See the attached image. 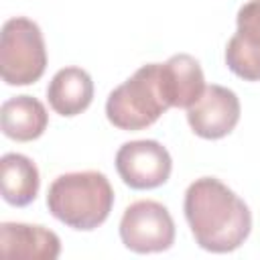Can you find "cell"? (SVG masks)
<instances>
[{
  "mask_svg": "<svg viewBox=\"0 0 260 260\" xmlns=\"http://www.w3.org/2000/svg\"><path fill=\"white\" fill-rule=\"evenodd\" d=\"M0 185L6 203L24 207L37 199L41 187L39 169L28 156L20 152H6L0 158Z\"/></svg>",
  "mask_w": 260,
  "mask_h": 260,
  "instance_id": "cell-13",
  "label": "cell"
},
{
  "mask_svg": "<svg viewBox=\"0 0 260 260\" xmlns=\"http://www.w3.org/2000/svg\"><path fill=\"white\" fill-rule=\"evenodd\" d=\"M162 73L173 108H191L205 91V77L193 55L177 53L162 63Z\"/></svg>",
  "mask_w": 260,
  "mask_h": 260,
  "instance_id": "cell-12",
  "label": "cell"
},
{
  "mask_svg": "<svg viewBox=\"0 0 260 260\" xmlns=\"http://www.w3.org/2000/svg\"><path fill=\"white\" fill-rule=\"evenodd\" d=\"M47 207L67 228L91 232L108 219L114 207V189L100 171L65 173L49 185Z\"/></svg>",
  "mask_w": 260,
  "mask_h": 260,
  "instance_id": "cell-2",
  "label": "cell"
},
{
  "mask_svg": "<svg viewBox=\"0 0 260 260\" xmlns=\"http://www.w3.org/2000/svg\"><path fill=\"white\" fill-rule=\"evenodd\" d=\"M228 69L244 81H260V0H248L236 14V32L225 45Z\"/></svg>",
  "mask_w": 260,
  "mask_h": 260,
  "instance_id": "cell-8",
  "label": "cell"
},
{
  "mask_svg": "<svg viewBox=\"0 0 260 260\" xmlns=\"http://www.w3.org/2000/svg\"><path fill=\"white\" fill-rule=\"evenodd\" d=\"M120 240L136 254L165 252L175 242V221L169 209L152 199H140L124 209Z\"/></svg>",
  "mask_w": 260,
  "mask_h": 260,
  "instance_id": "cell-5",
  "label": "cell"
},
{
  "mask_svg": "<svg viewBox=\"0 0 260 260\" xmlns=\"http://www.w3.org/2000/svg\"><path fill=\"white\" fill-rule=\"evenodd\" d=\"M183 211L195 242L207 252H234L252 230L248 205L215 177H199L187 187Z\"/></svg>",
  "mask_w": 260,
  "mask_h": 260,
  "instance_id": "cell-1",
  "label": "cell"
},
{
  "mask_svg": "<svg viewBox=\"0 0 260 260\" xmlns=\"http://www.w3.org/2000/svg\"><path fill=\"white\" fill-rule=\"evenodd\" d=\"M116 171L130 189H156L173 171V158L158 140H130L116 152Z\"/></svg>",
  "mask_w": 260,
  "mask_h": 260,
  "instance_id": "cell-6",
  "label": "cell"
},
{
  "mask_svg": "<svg viewBox=\"0 0 260 260\" xmlns=\"http://www.w3.org/2000/svg\"><path fill=\"white\" fill-rule=\"evenodd\" d=\"M169 108H173V104L162 63H146L110 91L106 116L116 128L136 132L152 126Z\"/></svg>",
  "mask_w": 260,
  "mask_h": 260,
  "instance_id": "cell-3",
  "label": "cell"
},
{
  "mask_svg": "<svg viewBox=\"0 0 260 260\" xmlns=\"http://www.w3.org/2000/svg\"><path fill=\"white\" fill-rule=\"evenodd\" d=\"M47 100L59 116H77L85 112L93 100V81L81 67H63L49 81Z\"/></svg>",
  "mask_w": 260,
  "mask_h": 260,
  "instance_id": "cell-10",
  "label": "cell"
},
{
  "mask_svg": "<svg viewBox=\"0 0 260 260\" xmlns=\"http://www.w3.org/2000/svg\"><path fill=\"white\" fill-rule=\"evenodd\" d=\"M0 250L4 258L55 260L61 254V240L43 225L4 221L0 225Z\"/></svg>",
  "mask_w": 260,
  "mask_h": 260,
  "instance_id": "cell-9",
  "label": "cell"
},
{
  "mask_svg": "<svg viewBox=\"0 0 260 260\" xmlns=\"http://www.w3.org/2000/svg\"><path fill=\"white\" fill-rule=\"evenodd\" d=\"M240 110V100L232 89L211 83L205 85L203 95L187 108V122L199 138L217 140L236 128Z\"/></svg>",
  "mask_w": 260,
  "mask_h": 260,
  "instance_id": "cell-7",
  "label": "cell"
},
{
  "mask_svg": "<svg viewBox=\"0 0 260 260\" xmlns=\"http://www.w3.org/2000/svg\"><path fill=\"white\" fill-rule=\"evenodd\" d=\"M49 124V114L32 95H14L0 108V126L4 136L16 142L37 140Z\"/></svg>",
  "mask_w": 260,
  "mask_h": 260,
  "instance_id": "cell-11",
  "label": "cell"
},
{
  "mask_svg": "<svg viewBox=\"0 0 260 260\" xmlns=\"http://www.w3.org/2000/svg\"><path fill=\"white\" fill-rule=\"evenodd\" d=\"M47 69V49L39 24L26 16L8 18L0 35V75L6 85H30Z\"/></svg>",
  "mask_w": 260,
  "mask_h": 260,
  "instance_id": "cell-4",
  "label": "cell"
}]
</instances>
